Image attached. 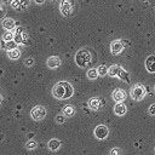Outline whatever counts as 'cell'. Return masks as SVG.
Segmentation results:
<instances>
[{"label": "cell", "mask_w": 155, "mask_h": 155, "mask_svg": "<svg viewBox=\"0 0 155 155\" xmlns=\"http://www.w3.org/2000/svg\"><path fill=\"white\" fill-rule=\"evenodd\" d=\"M114 113L119 116H122L126 114V105L122 103V102H117L114 107Z\"/></svg>", "instance_id": "4fadbf2b"}, {"label": "cell", "mask_w": 155, "mask_h": 155, "mask_svg": "<svg viewBox=\"0 0 155 155\" xmlns=\"http://www.w3.org/2000/svg\"><path fill=\"white\" fill-rule=\"evenodd\" d=\"M74 93V90H73V86L71 84L67 82V81H61V82H57L53 88H52V94L58 98V99H67V98H70Z\"/></svg>", "instance_id": "6da1fadb"}, {"label": "cell", "mask_w": 155, "mask_h": 155, "mask_svg": "<svg viewBox=\"0 0 155 155\" xmlns=\"http://www.w3.org/2000/svg\"><path fill=\"white\" fill-rule=\"evenodd\" d=\"M59 10H61V12H62L63 16H69V15L71 13L73 6H71L70 1H68V0H63V1L61 2V5H59Z\"/></svg>", "instance_id": "9c48e42d"}, {"label": "cell", "mask_w": 155, "mask_h": 155, "mask_svg": "<svg viewBox=\"0 0 155 155\" xmlns=\"http://www.w3.org/2000/svg\"><path fill=\"white\" fill-rule=\"evenodd\" d=\"M48 149L50 150H52V151H56V150H58L59 149V147H61V142L58 140V139H56V138H52V139H50L48 140Z\"/></svg>", "instance_id": "9a60e30c"}, {"label": "cell", "mask_w": 155, "mask_h": 155, "mask_svg": "<svg viewBox=\"0 0 155 155\" xmlns=\"http://www.w3.org/2000/svg\"><path fill=\"white\" fill-rule=\"evenodd\" d=\"M16 27L15 19L13 18H4L2 19V28L6 30H12Z\"/></svg>", "instance_id": "5bb4252c"}, {"label": "cell", "mask_w": 155, "mask_h": 155, "mask_svg": "<svg viewBox=\"0 0 155 155\" xmlns=\"http://www.w3.org/2000/svg\"><path fill=\"white\" fill-rule=\"evenodd\" d=\"M27 148H28V149H30V150H33V149H35V148H36V143H35V142H33V140H30V142H28V143H27Z\"/></svg>", "instance_id": "484cf974"}, {"label": "cell", "mask_w": 155, "mask_h": 155, "mask_svg": "<svg viewBox=\"0 0 155 155\" xmlns=\"http://www.w3.org/2000/svg\"><path fill=\"white\" fill-rule=\"evenodd\" d=\"M113 99L114 101H116V102H122L124 99H125V97H126V93H125V91L124 90H121V88H116V90H114L113 91Z\"/></svg>", "instance_id": "30bf717a"}, {"label": "cell", "mask_w": 155, "mask_h": 155, "mask_svg": "<svg viewBox=\"0 0 155 155\" xmlns=\"http://www.w3.org/2000/svg\"><path fill=\"white\" fill-rule=\"evenodd\" d=\"M7 56L11 58V59H17V58H19V56H21V51L18 50V48H11L10 51H7Z\"/></svg>", "instance_id": "e0dca14e"}, {"label": "cell", "mask_w": 155, "mask_h": 155, "mask_svg": "<svg viewBox=\"0 0 155 155\" xmlns=\"http://www.w3.org/2000/svg\"><path fill=\"white\" fill-rule=\"evenodd\" d=\"M120 153V150L119 149H113L111 151H110V154H119Z\"/></svg>", "instance_id": "f1b7e54d"}, {"label": "cell", "mask_w": 155, "mask_h": 155, "mask_svg": "<svg viewBox=\"0 0 155 155\" xmlns=\"http://www.w3.org/2000/svg\"><path fill=\"white\" fill-rule=\"evenodd\" d=\"M97 70H98V74H99L101 76H104V75L108 73V68H107L105 65H99V67L97 68Z\"/></svg>", "instance_id": "603a6c76"}, {"label": "cell", "mask_w": 155, "mask_h": 155, "mask_svg": "<svg viewBox=\"0 0 155 155\" xmlns=\"http://www.w3.org/2000/svg\"><path fill=\"white\" fill-rule=\"evenodd\" d=\"M24 64H25L27 67H31V65L34 64V59H33L31 57H28V58H25V61H24Z\"/></svg>", "instance_id": "cb8c5ba5"}, {"label": "cell", "mask_w": 155, "mask_h": 155, "mask_svg": "<svg viewBox=\"0 0 155 155\" xmlns=\"http://www.w3.org/2000/svg\"><path fill=\"white\" fill-rule=\"evenodd\" d=\"M131 96H132V98L136 99V101L143 99L144 96H145V87H144L143 85H140V84L134 85V86L132 87V90H131Z\"/></svg>", "instance_id": "3957f363"}, {"label": "cell", "mask_w": 155, "mask_h": 155, "mask_svg": "<svg viewBox=\"0 0 155 155\" xmlns=\"http://www.w3.org/2000/svg\"><path fill=\"white\" fill-rule=\"evenodd\" d=\"M149 114L150 115H155V104H151L149 107Z\"/></svg>", "instance_id": "4316f807"}, {"label": "cell", "mask_w": 155, "mask_h": 155, "mask_svg": "<svg viewBox=\"0 0 155 155\" xmlns=\"http://www.w3.org/2000/svg\"><path fill=\"white\" fill-rule=\"evenodd\" d=\"M99 74H98V70L97 69H94V68H92V69H88L87 70V78L88 79H91V80H94V79H97V76H98Z\"/></svg>", "instance_id": "d6986e66"}, {"label": "cell", "mask_w": 155, "mask_h": 155, "mask_svg": "<svg viewBox=\"0 0 155 155\" xmlns=\"http://www.w3.org/2000/svg\"><path fill=\"white\" fill-rule=\"evenodd\" d=\"M145 68L150 73H155V56H149L145 59Z\"/></svg>", "instance_id": "7c38bea8"}, {"label": "cell", "mask_w": 155, "mask_h": 155, "mask_svg": "<svg viewBox=\"0 0 155 155\" xmlns=\"http://www.w3.org/2000/svg\"><path fill=\"white\" fill-rule=\"evenodd\" d=\"M45 115H46V109L42 105H36L30 111V116L34 120H42L45 117Z\"/></svg>", "instance_id": "277c9868"}, {"label": "cell", "mask_w": 155, "mask_h": 155, "mask_svg": "<svg viewBox=\"0 0 155 155\" xmlns=\"http://www.w3.org/2000/svg\"><path fill=\"white\" fill-rule=\"evenodd\" d=\"M64 116H65L64 114H63V115H57V116H56V121H57L58 124H63V122L65 121V117H64Z\"/></svg>", "instance_id": "d4e9b609"}, {"label": "cell", "mask_w": 155, "mask_h": 155, "mask_svg": "<svg viewBox=\"0 0 155 155\" xmlns=\"http://www.w3.org/2000/svg\"><path fill=\"white\" fill-rule=\"evenodd\" d=\"M91 59H92V56L87 48H81L75 54V63L81 68H86L91 63Z\"/></svg>", "instance_id": "7a4b0ae2"}, {"label": "cell", "mask_w": 155, "mask_h": 155, "mask_svg": "<svg viewBox=\"0 0 155 155\" xmlns=\"http://www.w3.org/2000/svg\"><path fill=\"white\" fill-rule=\"evenodd\" d=\"M4 13H5V10H4V7H2V5L0 4V18L4 16Z\"/></svg>", "instance_id": "83f0119b"}, {"label": "cell", "mask_w": 155, "mask_h": 155, "mask_svg": "<svg viewBox=\"0 0 155 155\" xmlns=\"http://www.w3.org/2000/svg\"><path fill=\"white\" fill-rule=\"evenodd\" d=\"M0 102H1V97H0Z\"/></svg>", "instance_id": "1f68e13d"}, {"label": "cell", "mask_w": 155, "mask_h": 155, "mask_svg": "<svg viewBox=\"0 0 155 155\" xmlns=\"http://www.w3.org/2000/svg\"><path fill=\"white\" fill-rule=\"evenodd\" d=\"M15 39V35H13V33L11 31V30H7L4 35H2V40H5V41H11V40H13Z\"/></svg>", "instance_id": "7402d4cb"}, {"label": "cell", "mask_w": 155, "mask_h": 155, "mask_svg": "<svg viewBox=\"0 0 155 155\" xmlns=\"http://www.w3.org/2000/svg\"><path fill=\"white\" fill-rule=\"evenodd\" d=\"M47 67L48 68H51V69H54V68H58L59 65H61V59H59V57H57V56H52V57H50L48 59H47Z\"/></svg>", "instance_id": "8fae6325"}, {"label": "cell", "mask_w": 155, "mask_h": 155, "mask_svg": "<svg viewBox=\"0 0 155 155\" xmlns=\"http://www.w3.org/2000/svg\"><path fill=\"white\" fill-rule=\"evenodd\" d=\"M117 76H119L121 80H124L125 82H127V84L130 82V79H128V73H126V71H125L122 68L120 69V73H119V75H117Z\"/></svg>", "instance_id": "44dd1931"}, {"label": "cell", "mask_w": 155, "mask_h": 155, "mask_svg": "<svg viewBox=\"0 0 155 155\" xmlns=\"http://www.w3.org/2000/svg\"><path fill=\"white\" fill-rule=\"evenodd\" d=\"M88 107H90L91 109H93V110L99 109V107H101V101H99V98H97V97L91 98V99L88 101Z\"/></svg>", "instance_id": "2e32d148"}, {"label": "cell", "mask_w": 155, "mask_h": 155, "mask_svg": "<svg viewBox=\"0 0 155 155\" xmlns=\"http://www.w3.org/2000/svg\"><path fill=\"white\" fill-rule=\"evenodd\" d=\"M2 2H8V1H11V0H1Z\"/></svg>", "instance_id": "4dcf8cb0"}, {"label": "cell", "mask_w": 155, "mask_h": 155, "mask_svg": "<svg viewBox=\"0 0 155 155\" xmlns=\"http://www.w3.org/2000/svg\"><path fill=\"white\" fill-rule=\"evenodd\" d=\"M30 0H11V6L16 11H24L28 8Z\"/></svg>", "instance_id": "5b68a950"}, {"label": "cell", "mask_w": 155, "mask_h": 155, "mask_svg": "<svg viewBox=\"0 0 155 155\" xmlns=\"http://www.w3.org/2000/svg\"><path fill=\"white\" fill-rule=\"evenodd\" d=\"M15 42L16 44H23V42H27L28 40V34L25 31L22 30V28H18L16 34H15Z\"/></svg>", "instance_id": "52a82bcc"}, {"label": "cell", "mask_w": 155, "mask_h": 155, "mask_svg": "<svg viewBox=\"0 0 155 155\" xmlns=\"http://www.w3.org/2000/svg\"><path fill=\"white\" fill-rule=\"evenodd\" d=\"M120 69H121V67L114 64V65H111L110 68H108V74H109L110 76H117L119 73H120Z\"/></svg>", "instance_id": "ac0fdd59"}, {"label": "cell", "mask_w": 155, "mask_h": 155, "mask_svg": "<svg viewBox=\"0 0 155 155\" xmlns=\"http://www.w3.org/2000/svg\"><path fill=\"white\" fill-rule=\"evenodd\" d=\"M63 114L65 115V116H73L74 115V108L71 107V105H65L64 108H63Z\"/></svg>", "instance_id": "ffe728a7"}, {"label": "cell", "mask_w": 155, "mask_h": 155, "mask_svg": "<svg viewBox=\"0 0 155 155\" xmlns=\"http://www.w3.org/2000/svg\"><path fill=\"white\" fill-rule=\"evenodd\" d=\"M35 2H36V4H40V5H41V4H44V2H45V0H35Z\"/></svg>", "instance_id": "f546056e"}, {"label": "cell", "mask_w": 155, "mask_h": 155, "mask_svg": "<svg viewBox=\"0 0 155 155\" xmlns=\"http://www.w3.org/2000/svg\"><path fill=\"white\" fill-rule=\"evenodd\" d=\"M154 90H155V86H154Z\"/></svg>", "instance_id": "d6a6232c"}, {"label": "cell", "mask_w": 155, "mask_h": 155, "mask_svg": "<svg viewBox=\"0 0 155 155\" xmlns=\"http://www.w3.org/2000/svg\"><path fill=\"white\" fill-rule=\"evenodd\" d=\"M108 134H109V130H108V127L104 126V125H98V126L94 128V136H96V138H98V139H105V138L108 137Z\"/></svg>", "instance_id": "8992f818"}, {"label": "cell", "mask_w": 155, "mask_h": 155, "mask_svg": "<svg viewBox=\"0 0 155 155\" xmlns=\"http://www.w3.org/2000/svg\"><path fill=\"white\" fill-rule=\"evenodd\" d=\"M122 50H124V44L121 40H114L110 44V51L113 54H119L122 52Z\"/></svg>", "instance_id": "ba28073f"}]
</instances>
